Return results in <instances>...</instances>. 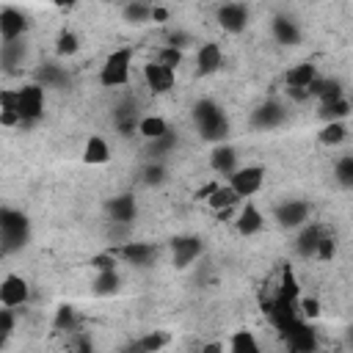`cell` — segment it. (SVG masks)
Listing matches in <instances>:
<instances>
[{
  "label": "cell",
  "mask_w": 353,
  "mask_h": 353,
  "mask_svg": "<svg viewBox=\"0 0 353 353\" xmlns=\"http://www.w3.org/2000/svg\"><path fill=\"white\" fill-rule=\"evenodd\" d=\"M77 50H80V39H77V33L69 30V28H63V30L58 33V39H55V52H58L61 58H69V55H74Z\"/></svg>",
  "instance_id": "cell-32"
},
{
  "label": "cell",
  "mask_w": 353,
  "mask_h": 353,
  "mask_svg": "<svg viewBox=\"0 0 353 353\" xmlns=\"http://www.w3.org/2000/svg\"><path fill=\"white\" fill-rule=\"evenodd\" d=\"M66 83V72L55 63H44V69H39V85H50V88H58Z\"/></svg>",
  "instance_id": "cell-35"
},
{
  "label": "cell",
  "mask_w": 353,
  "mask_h": 353,
  "mask_svg": "<svg viewBox=\"0 0 353 353\" xmlns=\"http://www.w3.org/2000/svg\"><path fill=\"white\" fill-rule=\"evenodd\" d=\"M0 124H3V127H19V116H17V88H0Z\"/></svg>",
  "instance_id": "cell-25"
},
{
  "label": "cell",
  "mask_w": 353,
  "mask_h": 353,
  "mask_svg": "<svg viewBox=\"0 0 353 353\" xmlns=\"http://www.w3.org/2000/svg\"><path fill=\"white\" fill-rule=\"evenodd\" d=\"M83 160H85L88 165H102V163H108V160H110V146H108V141H105L102 135H91V138L85 141Z\"/></svg>",
  "instance_id": "cell-23"
},
{
  "label": "cell",
  "mask_w": 353,
  "mask_h": 353,
  "mask_svg": "<svg viewBox=\"0 0 353 353\" xmlns=\"http://www.w3.org/2000/svg\"><path fill=\"white\" fill-rule=\"evenodd\" d=\"M22 61H25V41H22V39H17V41H3V44H0V66H3V69L14 72L17 66H22Z\"/></svg>",
  "instance_id": "cell-24"
},
{
  "label": "cell",
  "mask_w": 353,
  "mask_h": 353,
  "mask_svg": "<svg viewBox=\"0 0 353 353\" xmlns=\"http://www.w3.org/2000/svg\"><path fill=\"white\" fill-rule=\"evenodd\" d=\"M287 119V105L281 99H265L251 110V127L254 130H276Z\"/></svg>",
  "instance_id": "cell-8"
},
{
  "label": "cell",
  "mask_w": 353,
  "mask_h": 353,
  "mask_svg": "<svg viewBox=\"0 0 353 353\" xmlns=\"http://www.w3.org/2000/svg\"><path fill=\"white\" fill-rule=\"evenodd\" d=\"M171 14H168V8H163V6H152V19L154 22H165Z\"/></svg>",
  "instance_id": "cell-47"
},
{
  "label": "cell",
  "mask_w": 353,
  "mask_h": 353,
  "mask_svg": "<svg viewBox=\"0 0 353 353\" xmlns=\"http://www.w3.org/2000/svg\"><path fill=\"white\" fill-rule=\"evenodd\" d=\"M240 196L229 188V185H218L215 188V193L207 199V204H210V210H215V212H221V210H232V207H240Z\"/></svg>",
  "instance_id": "cell-28"
},
{
  "label": "cell",
  "mask_w": 353,
  "mask_h": 353,
  "mask_svg": "<svg viewBox=\"0 0 353 353\" xmlns=\"http://www.w3.org/2000/svg\"><path fill=\"white\" fill-rule=\"evenodd\" d=\"M229 353H262V347L251 331H234L229 342Z\"/></svg>",
  "instance_id": "cell-31"
},
{
  "label": "cell",
  "mask_w": 353,
  "mask_h": 353,
  "mask_svg": "<svg viewBox=\"0 0 353 353\" xmlns=\"http://www.w3.org/2000/svg\"><path fill=\"white\" fill-rule=\"evenodd\" d=\"M14 323H17V317H14V309H0V350L6 347V342H8V336H11V331H14Z\"/></svg>",
  "instance_id": "cell-40"
},
{
  "label": "cell",
  "mask_w": 353,
  "mask_h": 353,
  "mask_svg": "<svg viewBox=\"0 0 353 353\" xmlns=\"http://www.w3.org/2000/svg\"><path fill=\"white\" fill-rule=\"evenodd\" d=\"M218 185H221L218 179H212V182H207V185H201V188L196 190V199H199V201H207V199H210V196L215 193V188H218Z\"/></svg>",
  "instance_id": "cell-46"
},
{
  "label": "cell",
  "mask_w": 353,
  "mask_h": 353,
  "mask_svg": "<svg viewBox=\"0 0 353 353\" xmlns=\"http://www.w3.org/2000/svg\"><path fill=\"white\" fill-rule=\"evenodd\" d=\"M138 132L146 141H157V138H163L171 130H168V121L163 116H143V119H138Z\"/></svg>",
  "instance_id": "cell-29"
},
{
  "label": "cell",
  "mask_w": 353,
  "mask_h": 353,
  "mask_svg": "<svg viewBox=\"0 0 353 353\" xmlns=\"http://www.w3.org/2000/svg\"><path fill=\"white\" fill-rule=\"evenodd\" d=\"M201 353H226V350H223L221 342H207V345L201 347Z\"/></svg>",
  "instance_id": "cell-49"
},
{
  "label": "cell",
  "mask_w": 353,
  "mask_h": 353,
  "mask_svg": "<svg viewBox=\"0 0 353 353\" xmlns=\"http://www.w3.org/2000/svg\"><path fill=\"white\" fill-rule=\"evenodd\" d=\"M193 121L204 141L223 143V138L229 135V119L221 110V105H215L212 99H199L193 105Z\"/></svg>",
  "instance_id": "cell-1"
},
{
  "label": "cell",
  "mask_w": 353,
  "mask_h": 353,
  "mask_svg": "<svg viewBox=\"0 0 353 353\" xmlns=\"http://www.w3.org/2000/svg\"><path fill=\"white\" fill-rule=\"evenodd\" d=\"M317 116H320L325 124H328V121H345V119L350 116V102H347V97H342V99H336V102L320 105Z\"/></svg>",
  "instance_id": "cell-30"
},
{
  "label": "cell",
  "mask_w": 353,
  "mask_h": 353,
  "mask_svg": "<svg viewBox=\"0 0 353 353\" xmlns=\"http://www.w3.org/2000/svg\"><path fill=\"white\" fill-rule=\"evenodd\" d=\"M262 226H265V215L259 212V207H256L254 201H245L243 207H237V215H234V229H237V234L251 237V234L262 232Z\"/></svg>",
  "instance_id": "cell-15"
},
{
  "label": "cell",
  "mask_w": 353,
  "mask_h": 353,
  "mask_svg": "<svg viewBox=\"0 0 353 353\" xmlns=\"http://www.w3.org/2000/svg\"><path fill=\"white\" fill-rule=\"evenodd\" d=\"M314 80H317V66L309 63V61H303V63H298V66H292V69L287 72V77H284L287 94H290L292 99H298V102L309 99V85H312Z\"/></svg>",
  "instance_id": "cell-7"
},
{
  "label": "cell",
  "mask_w": 353,
  "mask_h": 353,
  "mask_svg": "<svg viewBox=\"0 0 353 353\" xmlns=\"http://www.w3.org/2000/svg\"><path fill=\"white\" fill-rule=\"evenodd\" d=\"M116 130L121 135H132V130H138V108L132 99H127L116 108Z\"/></svg>",
  "instance_id": "cell-26"
},
{
  "label": "cell",
  "mask_w": 353,
  "mask_h": 353,
  "mask_svg": "<svg viewBox=\"0 0 353 353\" xmlns=\"http://www.w3.org/2000/svg\"><path fill=\"white\" fill-rule=\"evenodd\" d=\"M325 234V229L320 226V223H303L301 226V232H298V240H295V251L301 254V256H314V251H317V243H320V237Z\"/></svg>",
  "instance_id": "cell-20"
},
{
  "label": "cell",
  "mask_w": 353,
  "mask_h": 353,
  "mask_svg": "<svg viewBox=\"0 0 353 353\" xmlns=\"http://www.w3.org/2000/svg\"><path fill=\"white\" fill-rule=\"evenodd\" d=\"M110 251V256H116V259H124V262H130V265H138V268H146L152 259H157V254H160V248L154 245V243H119V245H113V248H108Z\"/></svg>",
  "instance_id": "cell-9"
},
{
  "label": "cell",
  "mask_w": 353,
  "mask_h": 353,
  "mask_svg": "<svg viewBox=\"0 0 353 353\" xmlns=\"http://www.w3.org/2000/svg\"><path fill=\"white\" fill-rule=\"evenodd\" d=\"M334 176L342 188H353V154H342L334 165Z\"/></svg>",
  "instance_id": "cell-36"
},
{
  "label": "cell",
  "mask_w": 353,
  "mask_h": 353,
  "mask_svg": "<svg viewBox=\"0 0 353 353\" xmlns=\"http://www.w3.org/2000/svg\"><path fill=\"white\" fill-rule=\"evenodd\" d=\"M176 146V135L174 132H165L163 138H157V141H149V149H146V154H152V157H163L165 152H171Z\"/></svg>",
  "instance_id": "cell-37"
},
{
  "label": "cell",
  "mask_w": 353,
  "mask_h": 353,
  "mask_svg": "<svg viewBox=\"0 0 353 353\" xmlns=\"http://www.w3.org/2000/svg\"><path fill=\"white\" fill-rule=\"evenodd\" d=\"M88 265H91L97 273H108V270H116V256H110V251H102V254L91 256Z\"/></svg>",
  "instance_id": "cell-44"
},
{
  "label": "cell",
  "mask_w": 353,
  "mask_h": 353,
  "mask_svg": "<svg viewBox=\"0 0 353 353\" xmlns=\"http://www.w3.org/2000/svg\"><path fill=\"white\" fill-rule=\"evenodd\" d=\"M74 325H77L74 309L72 306H58V312H55V328L58 331H74Z\"/></svg>",
  "instance_id": "cell-39"
},
{
  "label": "cell",
  "mask_w": 353,
  "mask_h": 353,
  "mask_svg": "<svg viewBox=\"0 0 353 353\" xmlns=\"http://www.w3.org/2000/svg\"><path fill=\"white\" fill-rule=\"evenodd\" d=\"M28 295H30V287L22 276L17 273H8L3 281H0V306L6 309H17L22 303H28Z\"/></svg>",
  "instance_id": "cell-12"
},
{
  "label": "cell",
  "mask_w": 353,
  "mask_h": 353,
  "mask_svg": "<svg viewBox=\"0 0 353 353\" xmlns=\"http://www.w3.org/2000/svg\"><path fill=\"white\" fill-rule=\"evenodd\" d=\"M221 66H223V52H221V47H218L215 41L201 44L199 52H196V69H199V74H212V72H218Z\"/></svg>",
  "instance_id": "cell-19"
},
{
  "label": "cell",
  "mask_w": 353,
  "mask_h": 353,
  "mask_svg": "<svg viewBox=\"0 0 353 353\" xmlns=\"http://www.w3.org/2000/svg\"><path fill=\"white\" fill-rule=\"evenodd\" d=\"M284 339L290 342V350H292V353H314V350H317V334H314V328H312L306 320H301V317L287 325Z\"/></svg>",
  "instance_id": "cell-11"
},
{
  "label": "cell",
  "mask_w": 353,
  "mask_h": 353,
  "mask_svg": "<svg viewBox=\"0 0 353 353\" xmlns=\"http://www.w3.org/2000/svg\"><path fill=\"white\" fill-rule=\"evenodd\" d=\"M154 61L176 72V66L182 63V52H179V50H174V47H160V52H157V58H154Z\"/></svg>",
  "instance_id": "cell-43"
},
{
  "label": "cell",
  "mask_w": 353,
  "mask_h": 353,
  "mask_svg": "<svg viewBox=\"0 0 353 353\" xmlns=\"http://www.w3.org/2000/svg\"><path fill=\"white\" fill-rule=\"evenodd\" d=\"M141 176H143L146 185H163V182H165V168H163V163H154V160H152L149 165H143Z\"/></svg>",
  "instance_id": "cell-41"
},
{
  "label": "cell",
  "mask_w": 353,
  "mask_h": 353,
  "mask_svg": "<svg viewBox=\"0 0 353 353\" xmlns=\"http://www.w3.org/2000/svg\"><path fill=\"white\" fill-rule=\"evenodd\" d=\"M135 199H132V193H121V196H116V199H110L108 201V212H110V221L113 223H132V218H135Z\"/></svg>",
  "instance_id": "cell-22"
},
{
  "label": "cell",
  "mask_w": 353,
  "mask_h": 353,
  "mask_svg": "<svg viewBox=\"0 0 353 353\" xmlns=\"http://www.w3.org/2000/svg\"><path fill=\"white\" fill-rule=\"evenodd\" d=\"M130 66H132V47H119L113 50L102 69H99V83L105 88H116V85H127L130 83Z\"/></svg>",
  "instance_id": "cell-3"
},
{
  "label": "cell",
  "mask_w": 353,
  "mask_h": 353,
  "mask_svg": "<svg viewBox=\"0 0 353 353\" xmlns=\"http://www.w3.org/2000/svg\"><path fill=\"white\" fill-rule=\"evenodd\" d=\"M168 339L171 336L165 331H149V334L132 339L130 345H124L119 353H157V350H163L168 345Z\"/></svg>",
  "instance_id": "cell-18"
},
{
  "label": "cell",
  "mask_w": 353,
  "mask_h": 353,
  "mask_svg": "<svg viewBox=\"0 0 353 353\" xmlns=\"http://www.w3.org/2000/svg\"><path fill=\"white\" fill-rule=\"evenodd\" d=\"M295 309H298V317H301V320H314V317H320V301H317V298H298Z\"/></svg>",
  "instance_id": "cell-38"
},
{
  "label": "cell",
  "mask_w": 353,
  "mask_h": 353,
  "mask_svg": "<svg viewBox=\"0 0 353 353\" xmlns=\"http://www.w3.org/2000/svg\"><path fill=\"white\" fill-rule=\"evenodd\" d=\"M229 182V188L240 196V199H251L254 193H259L262 190V185H265V168L262 165H240L234 174H229L226 176Z\"/></svg>",
  "instance_id": "cell-5"
},
{
  "label": "cell",
  "mask_w": 353,
  "mask_h": 353,
  "mask_svg": "<svg viewBox=\"0 0 353 353\" xmlns=\"http://www.w3.org/2000/svg\"><path fill=\"white\" fill-rule=\"evenodd\" d=\"M190 41H193V39H190L185 30H171V33H168V44H165V47H174V50H179V52H182Z\"/></svg>",
  "instance_id": "cell-45"
},
{
  "label": "cell",
  "mask_w": 353,
  "mask_h": 353,
  "mask_svg": "<svg viewBox=\"0 0 353 353\" xmlns=\"http://www.w3.org/2000/svg\"><path fill=\"white\" fill-rule=\"evenodd\" d=\"M119 287H121V279H119L116 270L97 273V279H94V292L97 295H113V292H119Z\"/></svg>",
  "instance_id": "cell-34"
},
{
  "label": "cell",
  "mask_w": 353,
  "mask_h": 353,
  "mask_svg": "<svg viewBox=\"0 0 353 353\" xmlns=\"http://www.w3.org/2000/svg\"><path fill=\"white\" fill-rule=\"evenodd\" d=\"M74 353H97V350H94V345H91L85 336H80L77 345H74Z\"/></svg>",
  "instance_id": "cell-48"
},
{
  "label": "cell",
  "mask_w": 353,
  "mask_h": 353,
  "mask_svg": "<svg viewBox=\"0 0 353 353\" xmlns=\"http://www.w3.org/2000/svg\"><path fill=\"white\" fill-rule=\"evenodd\" d=\"M17 116H19V127H30L44 116V88L39 83H28L17 88Z\"/></svg>",
  "instance_id": "cell-4"
},
{
  "label": "cell",
  "mask_w": 353,
  "mask_h": 353,
  "mask_svg": "<svg viewBox=\"0 0 353 353\" xmlns=\"http://www.w3.org/2000/svg\"><path fill=\"white\" fill-rule=\"evenodd\" d=\"M210 165H212V171L221 174V176L234 174V171L240 168V165H237V152H234V146H229V143H215L212 152H210Z\"/></svg>",
  "instance_id": "cell-17"
},
{
  "label": "cell",
  "mask_w": 353,
  "mask_h": 353,
  "mask_svg": "<svg viewBox=\"0 0 353 353\" xmlns=\"http://www.w3.org/2000/svg\"><path fill=\"white\" fill-rule=\"evenodd\" d=\"M334 254H336V240L325 232L323 237H320V243H317V251H314V259H320V262H328V259H334Z\"/></svg>",
  "instance_id": "cell-42"
},
{
  "label": "cell",
  "mask_w": 353,
  "mask_h": 353,
  "mask_svg": "<svg viewBox=\"0 0 353 353\" xmlns=\"http://www.w3.org/2000/svg\"><path fill=\"white\" fill-rule=\"evenodd\" d=\"M276 221L281 229H301L303 223H309L312 215V204L306 199H287L273 210Z\"/></svg>",
  "instance_id": "cell-6"
},
{
  "label": "cell",
  "mask_w": 353,
  "mask_h": 353,
  "mask_svg": "<svg viewBox=\"0 0 353 353\" xmlns=\"http://www.w3.org/2000/svg\"><path fill=\"white\" fill-rule=\"evenodd\" d=\"M201 251H204V243L199 237H193V234H179V237L171 240V262L179 270L193 265L201 256Z\"/></svg>",
  "instance_id": "cell-10"
},
{
  "label": "cell",
  "mask_w": 353,
  "mask_h": 353,
  "mask_svg": "<svg viewBox=\"0 0 353 353\" xmlns=\"http://www.w3.org/2000/svg\"><path fill=\"white\" fill-rule=\"evenodd\" d=\"M28 30V19L19 8H3L0 11V39L3 41H17Z\"/></svg>",
  "instance_id": "cell-16"
},
{
  "label": "cell",
  "mask_w": 353,
  "mask_h": 353,
  "mask_svg": "<svg viewBox=\"0 0 353 353\" xmlns=\"http://www.w3.org/2000/svg\"><path fill=\"white\" fill-rule=\"evenodd\" d=\"M270 33H273V39H276L279 44H287V47H292V44L301 41V28H298V22L290 19V17H273Z\"/></svg>",
  "instance_id": "cell-21"
},
{
  "label": "cell",
  "mask_w": 353,
  "mask_h": 353,
  "mask_svg": "<svg viewBox=\"0 0 353 353\" xmlns=\"http://www.w3.org/2000/svg\"><path fill=\"white\" fill-rule=\"evenodd\" d=\"M124 19L132 22V25H143V22H152V6L149 3H127L121 8Z\"/></svg>",
  "instance_id": "cell-33"
},
{
  "label": "cell",
  "mask_w": 353,
  "mask_h": 353,
  "mask_svg": "<svg viewBox=\"0 0 353 353\" xmlns=\"http://www.w3.org/2000/svg\"><path fill=\"white\" fill-rule=\"evenodd\" d=\"M143 80H146L149 91H154V94H168V91L174 88V83H176V72L168 69V66H163V63H157V61H149V63L143 66Z\"/></svg>",
  "instance_id": "cell-13"
},
{
  "label": "cell",
  "mask_w": 353,
  "mask_h": 353,
  "mask_svg": "<svg viewBox=\"0 0 353 353\" xmlns=\"http://www.w3.org/2000/svg\"><path fill=\"white\" fill-rule=\"evenodd\" d=\"M317 141L323 146H339V143H345L347 141V124L345 121H328V124H323L320 132H317Z\"/></svg>",
  "instance_id": "cell-27"
},
{
  "label": "cell",
  "mask_w": 353,
  "mask_h": 353,
  "mask_svg": "<svg viewBox=\"0 0 353 353\" xmlns=\"http://www.w3.org/2000/svg\"><path fill=\"white\" fill-rule=\"evenodd\" d=\"M218 25L226 30V33H243L245 25H248V8L243 3H223L215 14Z\"/></svg>",
  "instance_id": "cell-14"
},
{
  "label": "cell",
  "mask_w": 353,
  "mask_h": 353,
  "mask_svg": "<svg viewBox=\"0 0 353 353\" xmlns=\"http://www.w3.org/2000/svg\"><path fill=\"white\" fill-rule=\"evenodd\" d=\"M30 234V223L28 218L19 212V210H11V207H3L0 210V245L3 251H17L25 245Z\"/></svg>",
  "instance_id": "cell-2"
}]
</instances>
